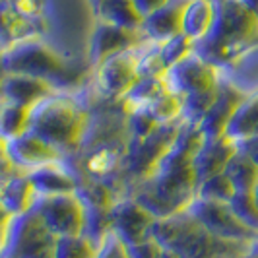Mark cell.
Masks as SVG:
<instances>
[{
  "label": "cell",
  "mask_w": 258,
  "mask_h": 258,
  "mask_svg": "<svg viewBox=\"0 0 258 258\" xmlns=\"http://www.w3.org/2000/svg\"><path fill=\"white\" fill-rule=\"evenodd\" d=\"M214 22L208 33L194 43V52L206 62L229 66L258 49V16L241 0H212Z\"/></svg>",
  "instance_id": "obj_1"
},
{
  "label": "cell",
  "mask_w": 258,
  "mask_h": 258,
  "mask_svg": "<svg viewBox=\"0 0 258 258\" xmlns=\"http://www.w3.org/2000/svg\"><path fill=\"white\" fill-rule=\"evenodd\" d=\"M152 237L177 258H241L258 246L223 241L208 233L188 212L155 220Z\"/></svg>",
  "instance_id": "obj_2"
},
{
  "label": "cell",
  "mask_w": 258,
  "mask_h": 258,
  "mask_svg": "<svg viewBox=\"0 0 258 258\" xmlns=\"http://www.w3.org/2000/svg\"><path fill=\"white\" fill-rule=\"evenodd\" d=\"M196 186L198 181L192 165L155 169L132 198L146 208L155 220H165L186 212V208L196 198Z\"/></svg>",
  "instance_id": "obj_3"
},
{
  "label": "cell",
  "mask_w": 258,
  "mask_h": 258,
  "mask_svg": "<svg viewBox=\"0 0 258 258\" xmlns=\"http://www.w3.org/2000/svg\"><path fill=\"white\" fill-rule=\"evenodd\" d=\"M86 128V115L72 99L54 95L41 99L29 109V128L58 152L76 148Z\"/></svg>",
  "instance_id": "obj_4"
},
{
  "label": "cell",
  "mask_w": 258,
  "mask_h": 258,
  "mask_svg": "<svg viewBox=\"0 0 258 258\" xmlns=\"http://www.w3.org/2000/svg\"><path fill=\"white\" fill-rule=\"evenodd\" d=\"M0 72L2 74H26L45 80L52 86L54 80L68 74L62 56L51 51L47 45L35 39H26L10 49L0 52Z\"/></svg>",
  "instance_id": "obj_5"
},
{
  "label": "cell",
  "mask_w": 258,
  "mask_h": 258,
  "mask_svg": "<svg viewBox=\"0 0 258 258\" xmlns=\"http://www.w3.org/2000/svg\"><path fill=\"white\" fill-rule=\"evenodd\" d=\"M56 237L33 210L14 216L6 246L0 256L10 258H54Z\"/></svg>",
  "instance_id": "obj_6"
},
{
  "label": "cell",
  "mask_w": 258,
  "mask_h": 258,
  "mask_svg": "<svg viewBox=\"0 0 258 258\" xmlns=\"http://www.w3.org/2000/svg\"><path fill=\"white\" fill-rule=\"evenodd\" d=\"M31 210L41 218V221L47 225V229L56 239L84 235L86 212H84V204L76 192L37 196Z\"/></svg>",
  "instance_id": "obj_7"
},
{
  "label": "cell",
  "mask_w": 258,
  "mask_h": 258,
  "mask_svg": "<svg viewBox=\"0 0 258 258\" xmlns=\"http://www.w3.org/2000/svg\"><path fill=\"white\" fill-rule=\"evenodd\" d=\"M186 212L208 233L220 237L223 241L258 245V235L254 231H250L243 221H239V218L233 214L229 204L194 198L192 202H190V206L186 208Z\"/></svg>",
  "instance_id": "obj_8"
},
{
  "label": "cell",
  "mask_w": 258,
  "mask_h": 258,
  "mask_svg": "<svg viewBox=\"0 0 258 258\" xmlns=\"http://www.w3.org/2000/svg\"><path fill=\"white\" fill-rule=\"evenodd\" d=\"M165 80H167L169 90L179 93V95H190V93L214 90L220 84L218 68L206 62L196 52L184 56L177 64L167 68Z\"/></svg>",
  "instance_id": "obj_9"
},
{
  "label": "cell",
  "mask_w": 258,
  "mask_h": 258,
  "mask_svg": "<svg viewBox=\"0 0 258 258\" xmlns=\"http://www.w3.org/2000/svg\"><path fill=\"white\" fill-rule=\"evenodd\" d=\"M155 218L134 198L115 200L111 208V233L126 246H134L152 237Z\"/></svg>",
  "instance_id": "obj_10"
},
{
  "label": "cell",
  "mask_w": 258,
  "mask_h": 258,
  "mask_svg": "<svg viewBox=\"0 0 258 258\" xmlns=\"http://www.w3.org/2000/svg\"><path fill=\"white\" fill-rule=\"evenodd\" d=\"M4 150L14 171H22V173H29L47 163L62 161V152H58L54 146L39 138L31 130L4 142Z\"/></svg>",
  "instance_id": "obj_11"
},
{
  "label": "cell",
  "mask_w": 258,
  "mask_h": 258,
  "mask_svg": "<svg viewBox=\"0 0 258 258\" xmlns=\"http://www.w3.org/2000/svg\"><path fill=\"white\" fill-rule=\"evenodd\" d=\"M148 39L144 37L140 31H130V29H122L107 22H97L95 29L91 33L90 43V60L93 64H101L103 60L136 49L138 45H142Z\"/></svg>",
  "instance_id": "obj_12"
},
{
  "label": "cell",
  "mask_w": 258,
  "mask_h": 258,
  "mask_svg": "<svg viewBox=\"0 0 258 258\" xmlns=\"http://www.w3.org/2000/svg\"><path fill=\"white\" fill-rule=\"evenodd\" d=\"M136 80V49L115 54L97 64V86L105 95L124 99Z\"/></svg>",
  "instance_id": "obj_13"
},
{
  "label": "cell",
  "mask_w": 258,
  "mask_h": 258,
  "mask_svg": "<svg viewBox=\"0 0 258 258\" xmlns=\"http://www.w3.org/2000/svg\"><path fill=\"white\" fill-rule=\"evenodd\" d=\"M245 99V93L235 88L229 82H220L218 84V93L212 107L206 111V115L200 118L198 126L206 138H220L225 136L227 124L235 115L237 107Z\"/></svg>",
  "instance_id": "obj_14"
},
{
  "label": "cell",
  "mask_w": 258,
  "mask_h": 258,
  "mask_svg": "<svg viewBox=\"0 0 258 258\" xmlns=\"http://www.w3.org/2000/svg\"><path fill=\"white\" fill-rule=\"evenodd\" d=\"M52 93V86L45 80L26 74H2L0 76V99L31 109L41 99Z\"/></svg>",
  "instance_id": "obj_15"
},
{
  "label": "cell",
  "mask_w": 258,
  "mask_h": 258,
  "mask_svg": "<svg viewBox=\"0 0 258 258\" xmlns=\"http://www.w3.org/2000/svg\"><path fill=\"white\" fill-rule=\"evenodd\" d=\"M237 152V142H233L227 136L220 138H204V144L196 152L192 159V169L196 175V181H204L214 175L223 173L225 165L229 163Z\"/></svg>",
  "instance_id": "obj_16"
},
{
  "label": "cell",
  "mask_w": 258,
  "mask_h": 258,
  "mask_svg": "<svg viewBox=\"0 0 258 258\" xmlns=\"http://www.w3.org/2000/svg\"><path fill=\"white\" fill-rule=\"evenodd\" d=\"M184 4L186 0H169L163 8L144 18L140 33L152 43H163L165 39L181 33Z\"/></svg>",
  "instance_id": "obj_17"
},
{
  "label": "cell",
  "mask_w": 258,
  "mask_h": 258,
  "mask_svg": "<svg viewBox=\"0 0 258 258\" xmlns=\"http://www.w3.org/2000/svg\"><path fill=\"white\" fill-rule=\"evenodd\" d=\"M27 177L37 196L70 194L78 190L76 177L62 161H54V163H47L43 167L33 169L27 173Z\"/></svg>",
  "instance_id": "obj_18"
},
{
  "label": "cell",
  "mask_w": 258,
  "mask_h": 258,
  "mask_svg": "<svg viewBox=\"0 0 258 258\" xmlns=\"http://www.w3.org/2000/svg\"><path fill=\"white\" fill-rule=\"evenodd\" d=\"M35 198H37V194L33 190V184L29 181L27 173L12 171L10 177H8L0 204L4 206V210L10 216H22V214H26L33 208Z\"/></svg>",
  "instance_id": "obj_19"
},
{
  "label": "cell",
  "mask_w": 258,
  "mask_h": 258,
  "mask_svg": "<svg viewBox=\"0 0 258 258\" xmlns=\"http://www.w3.org/2000/svg\"><path fill=\"white\" fill-rule=\"evenodd\" d=\"M225 136L233 142H243L258 136V91L252 95H245L227 124Z\"/></svg>",
  "instance_id": "obj_20"
},
{
  "label": "cell",
  "mask_w": 258,
  "mask_h": 258,
  "mask_svg": "<svg viewBox=\"0 0 258 258\" xmlns=\"http://www.w3.org/2000/svg\"><path fill=\"white\" fill-rule=\"evenodd\" d=\"M214 22V2L212 0H186L182 10L181 33L192 43H198L208 33Z\"/></svg>",
  "instance_id": "obj_21"
},
{
  "label": "cell",
  "mask_w": 258,
  "mask_h": 258,
  "mask_svg": "<svg viewBox=\"0 0 258 258\" xmlns=\"http://www.w3.org/2000/svg\"><path fill=\"white\" fill-rule=\"evenodd\" d=\"M95 12L101 22L113 24L122 29H130V31H140L144 22V18L136 10L132 0H103L95 8Z\"/></svg>",
  "instance_id": "obj_22"
},
{
  "label": "cell",
  "mask_w": 258,
  "mask_h": 258,
  "mask_svg": "<svg viewBox=\"0 0 258 258\" xmlns=\"http://www.w3.org/2000/svg\"><path fill=\"white\" fill-rule=\"evenodd\" d=\"M169 86L165 76H140L134 86L130 88V91L124 95V101L132 107H148L150 103H154L157 97H161L163 93H167Z\"/></svg>",
  "instance_id": "obj_23"
},
{
  "label": "cell",
  "mask_w": 258,
  "mask_h": 258,
  "mask_svg": "<svg viewBox=\"0 0 258 258\" xmlns=\"http://www.w3.org/2000/svg\"><path fill=\"white\" fill-rule=\"evenodd\" d=\"M223 173L231 181L235 192H252L254 184L258 182V167L239 150L229 159Z\"/></svg>",
  "instance_id": "obj_24"
},
{
  "label": "cell",
  "mask_w": 258,
  "mask_h": 258,
  "mask_svg": "<svg viewBox=\"0 0 258 258\" xmlns=\"http://www.w3.org/2000/svg\"><path fill=\"white\" fill-rule=\"evenodd\" d=\"M29 128V109L0 101V142H8Z\"/></svg>",
  "instance_id": "obj_25"
},
{
  "label": "cell",
  "mask_w": 258,
  "mask_h": 258,
  "mask_svg": "<svg viewBox=\"0 0 258 258\" xmlns=\"http://www.w3.org/2000/svg\"><path fill=\"white\" fill-rule=\"evenodd\" d=\"M159 126L179 124L182 120V97L175 91H167L146 107Z\"/></svg>",
  "instance_id": "obj_26"
},
{
  "label": "cell",
  "mask_w": 258,
  "mask_h": 258,
  "mask_svg": "<svg viewBox=\"0 0 258 258\" xmlns=\"http://www.w3.org/2000/svg\"><path fill=\"white\" fill-rule=\"evenodd\" d=\"M97 243H93L86 235H74V237H58L54 258H97L99 252Z\"/></svg>",
  "instance_id": "obj_27"
},
{
  "label": "cell",
  "mask_w": 258,
  "mask_h": 258,
  "mask_svg": "<svg viewBox=\"0 0 258 258\" xmlns=\"http://www.w3.org/2000/svg\"><path fill=\"white\" fill-rule=\"evenodd\" d=\"M235 196V188H233L231 181L227 179L225 173L220 175H214L210 179L198 182L196 186V198H202V200H212V202H223V204H229Z\"/></svg>",
  "instance_id": "obj_28"
},
{
  "label": "cell",
  "mask_w": 258,
  "mask_h": 258,
  "mask_svg": "<svg viewBox=\"0 0 258 258\" xmlns=\"http://www.w3.org/2000/svg\"><path fill=\"white\" fill-rule=\"evenodd\" d=\"M136 72L140 76H165L167 66L163 64L157 43L148 41V47L138 51L136 47Z\"/></svg>",
  "instance_id": "obj_29"
},
{
  "label": "cell",
  "mask_w": 258,
  "mask_h": 258,
  "mask_svg": "<svg viewBox=\"0 0 258 258\" xmlns=\"http://www.w3.org/2000/svg\"><path fill=\"white\" fill-rule=\"evenodd\" d=\"M229 208L233 214L243 221L250 231L258 235V202L252 192H235L231 200H229Z\"/></svg>",
  "instance_id": "obj_30"
},
{
  "label": "cell",
  "mask_w": 258,
  "mask_h": 258,
  "mask_svg": "<svg viewBox=\"0 0 258 258\" xmlns=\"http://www.w3.org/2000/svg\"><path fill=\"white\" fill-rule=\"evenodd\" d=\"M157 47H159L161 60H163V64L167 66V68L177 64L184 56H188V54L194 52V43L186 35H182V33H177L173 37L165 39L163 43H157Z\"/></svg>",
  "instance_id": "obj_31"
},
{
  "label": "cell",
  "mask_w": 258,
  "mask_h": 258,
  "mask_svg": "<svg viewBox=\"0 0 258 258\" xmlns=\"http://www.w3.org/2000/svg\"><path fill=\"white\" fill-rule=\"evenodd\" d=\"M128 128L132 138L138 142V140H144V138L152 136L155 130L159 128V124L155 122L154 116L150 115V111L146 107H138V109H132V113H130Z\"/></svg>",
  "instance_id": "obj_32"
},
{
  "label": "cell",
  "mask_w": 258,
  "mask_h": 258,
  "mask_svg": "<svg viewBox=\"0 0 258 258\" xmlns=\"http://www.w3.org/2000/svg\"><path fill=\"white\" fill-rule=\"evenodd\" d=\"M130 248V256L132 258H177L171 250H167L165 246H161L154 237L146 239L142 243L134 246H128Z\"/></svg>",
  "instance_id": "obj_33"
},
{
  "label": "cell",
  "mask_w": 258,
  "mask_h": 258,
  "mask_svg": "<svg viewBox=\"0 0 258 258\" xmlns=\"http://www.w3.org/2000/svg\"><path fill=\"white\" fill-rule=\"evenodd\" d=\"M97 258H132L130 256V248L116 235L109 233L105 237V241L99 246Z\"/></svg>",
  "instance_id": "obj_34"
},
{
  "label": "cell",
  "mask_w": 258,
  "mask_h": 258,
  "mask_svg": "<svg viewBox=\"0 0 258 258\" xmlns=\"http://www.w3.org/2000/svg\"><path fill=\"white\" fill-rule=\"evenodd\" d=\"M132 2H134L136 10L140 12V16H142V18H148L150 14H154V12H157L159 8H163L169 0H132Z\"/></svg>",
  "instance_id": "obj_35"
},
{
  "label": "cell",
  "mask_w": 258,
  "mask_h": 258,
  "mask_svg": "<svg viewBox=\"0 0 258 258\" xmlns=\"http://www.w3.org/2000/svg\"><path fill=\"white\" fill-rule=\"evenodd\" d=\"M237 150L241 154H245L258 167V136H252V138L243 140V142H237Z\"/></svg>",
  "instance_id": "obj_36"
},
{
  "label": "cell",
  "mask_w": 258,
  "mask_h": 258,
  "mask_svg": "<svg viewBox=\"0 0 258 258\" xmlns=\"http://www.w3.org/2000/svg\"><path fill=\"white\" fill-rule=\"evenodd\" d=\"M12 218L4 206L0 204V254H2V250H4V246H6V239H8V229H10V223H12Z\"/></svg>",
  "instance_id": "obj_37"
},
{
  "label": "cell",
  "mask_w": 258,
  "mask_h": 258,
  "mask_svg": "<svg viewBox=\"0 0 258 258\" xmlns=\"http://www.w3.org/2000/svg\"><path fill=\"white\" fill-rule=\"evenodd\" d=\"M250 12H254L258 16V0H241Z\"/></svg>",
  "instance_id": "obj_38"
},
{
  "label": "cell",
  "mask_w": 258,
  "mask_h": 258,
  "mask_svg": "<svg viewBox=\"0 0 258 258\" xmlns=\"http://www.w3.org/2000/svg\"><path fill=\"white\" fill-rule=\"evenodd\" d=\"M241 258H258V246L254 248V250H250L248 254H245V256H241Z\"/></svg>",
  "instance_id": "obj_39"
},
{
  "label": "cell",
  "mask_w": 258,
  "mask_h": 258,
  "mask_svg": "<svg viewBox=\"0 0 258 258\" xmlns=\"http://www.w3.org/2000/svg\"><path fill=\"white\" fill-rule=\"evenodd\" d=\"M252 194H254V198H256V202H258V182L254 184V188H252Z\"/></svg>",
  "instance_id": "obj_40"
},
{
  "label": "cell",
  "mask_w": 258,
  "mask_h": 258,
  "mask_svg": "<svg viewBox=\"0 0 258 258\" xmlns=\"http://www.w3.org/2000/svg\"><path fill=\"white\" fill-rule=\"evenodd\" d=\"M91 4H93V8H97V6H99V4H101V2H103V0H90Z\"/></svg>",
  "instance_id": "obj_41"
},
{
  "label": "cell",
  "mask_w": 258,
  "mask_h": 258,
  "mask_svg": "<svg viewBox=\"0 0 258 258\" xmlns=\"http://www.w3.org/2000/svg\"><path fill=\"white\" fill-rule=\"evenodd\" d=\"M0 258H10V256H0Z\"/></svg>",
  "instance_id": "obj_42"
},
{
  "label": "cell",
  "mask_w": 258,
  "mask_h": 258,
  "mask_svg": "<svg viewBox=\"0 0 258 258\" xmlns=\"http://www.w3.org/2000/svg\"><path fill=\"white\" fill-rule=\"evenodd\" d=\"M0 74H2V72H0Z\"/></svg>",
  "instance_id": "obj_43"
}]
</instances>
